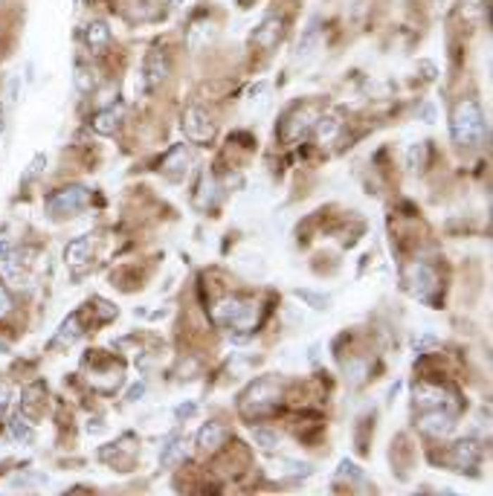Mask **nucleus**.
<instances>
[{
  "label": "nucleus",
  "mask_w": 493,
  "mask_h": 496,
  "mask_svg": "<svg viewBox=\"0 0 493 496\" xmlns=\"http://www.w3.org/2000/svg\"><path fill=\"white\" fill-rule=\"evenodd\" d=\"M487 125H485V113L476 99H461L453 108V120H450V136L456 148H476L482 143Z\"/></svg>",
  "instance_id": "nucleus-1"
},
{
  "label": "nucleus",
  "mask_w": 493,
  "mask_h": 496,
  "mask_svg": "<svg viewBox=\"0 0 493 496\" xmlns=\"http://www.w3.org/2000/svg\"><path fill=\"white\" fill-rule=\"evenodd\" d=\"M212 319H215V325L224 328V331L247 334V331H252L255 322H258V311H255V305L247 302V299L221 296V299L212 305Z\"/></svg>",
  "instance_id": "nucleus-2"
},
{
  "label": "nucleus",
  "mask_w": 493,
  "mask_h": 496,
  "mask_svg": "<svg viewBox=\"0 0 493 496\" xmlns=\"http://www.w3.org/2000/svg\"><path fill=\"white\" fill-rule=\"evenodd\" d=\"M281 400V386L276 381H270V377H262V381H252L241 400H238V409L244 418H262L267 412H273V407Z\"/></svg>",
  "instance_id": "nucleus-3"
},
{
  "label": "nucleus",
  "mask_w": 493,
  "mask_h": 496,
  "mask_svg": "<svg viewBox=\"0 0 493 496\" xmlns=\"http://www.w3.org/2000/svg\"><path fill=\"white\" fill-rule=\"evenodd\" d=\"M87 203H90L87 186L73 183V186H64V189H58V192L50 195V201H46V215L61 221V218H70V215H79V212H84Z\"/></svg>",
  "instance_id": "nucleus-4"
},
{
  "label": "nucleus",
  "mask_w": 493,
  "mask_h": 496,
  "mask_svg": "<svg viewBox=\"0 0 493 496\" xmlns=\"http://www.w3.org/2000/svg\"><path fill=\"white\" fill-rule=\"evenodd\" d=\"M215 120L209 116V110L203 105H189L183 110V134L192 139V143H212L215 139Z\"/></svg>",
  "instance_id": "nucleus-5"
},
{
  "label": "nucleus",
  "mask_w": 493,
  "mask_h": 496,
  "mask_svg": "<svg viewBox=\"0 0 493 496\" xmlns=\"http://www.w3.org/2000/svg\"><path fill=\"white\" fill-rule=\"evenodd\" d=\"M319 116V108L316 105H299L296 110H290L285 116V122H281V139L285 143H296V139H305L311 134L314 122Z\"/></svg>",
  "instance_id": "nucleus-6"
},
{
  "label": "nucleus",
  "mask_w": 493,
  "mask_h": 496,
  "mask_svg": "<svg viewBox=\"0 0 493 496\" xmlns=\"http://www.w3.org/2000/svg\"><path fill=\"white\" fill-rule=\"evenodd\" d=\"M406 285H409V293L421 302H433L435 293H438V276L430 265L424 262H415L406 273Z\"/></svg>",
  "instance_id": "nucleus-7"
},
{
  "label": "nucleus",
  "mask_w": 493,
  "mask_h": 496,
  "mask_svg": "<svg viewBox=\"0 0 493 496\" xmlns=\"http://www.w3.org/2000/svg\"><path fill=\"white\" fill-rule=\"evenodd\" d=\"M412 398H415V409L424 412V409H444V412H453L456 409V398L441 389L435 383H418L412 389Z\"/></svg>",
  "instance_id": "nucleus-8"
},
{
  "label": "nucleus",
  "mask_w": 493,
  "mask_h": 496,
  "mask_svg": "<svg viewBox=\"0 0 493 496\" xmlns=\"http://www.w3.org/2000/svg\"><path fill=\"white\" fill-rule=\"evenodd\" d=\"M479 462H482V444L476 438H461L453 447V467L461 470L467 476L479 473Z\"/></svg>",
  "instance_id": "nucleus-9"
},
{
  "label": "nucleus",
  "mask_w": 493,
  "mask_h": 496,
  "mask_svg": "<svg viewBox=\"0 0 493 496\" xmlns=\"http://www.w3.org/2000/svg\"><path fill=\"white\" fill-rule=\"evenodd\" d=\"M64 262H67L70 273H73L76 279L82 273H87V267L93 262V235H82V239L70 241L67 250H64Z\"/></svg>",
  "instance_id": "nucleus-10"
},
{
  "label": "nucleus",
  "mask_w": 493,
  "mask_h": 496,
  "mask_svg": "<svg viewBox=\"0 0 493 496\" xmlns=\"http://www.w3.org/2000/svg\"><path fill=\"white\" fill-rule=\"evenodd\" d=\"M418 427L427 435H447V433H453V412L424 409V412H418Z\"/></svg>",
  "instance_id": "nucleus-11"
},
{
  "label": "nucleus",
  "mask_w": 493,
  "mask_h": 496,
  "mask_svg": "<svg viewBox=\"0 0 493 496\" xmlns=\"http://www.w3.org/2000/svg\"><path fill=\"white\" fill-rule=\"evenodd\" d=\"M143 73H146L148 87H157V84H162L169 79V53L162 50V46H154V50L146 56Z\"/></svg>",
  "instance_id": "nucleus-12"
},
{
  "label": "nucleus",
  "mask_w": 493,
  "mask_h": 496,
  "mask_svg": "<svg viewBox=\"0 0 493 496\" xmlns=\"http://www.w3.org/2000/svg\"><path fill=\"white\" fill-rule=\"evenodd\" d=\"M281 32H285V20H281L278 15H270V18H264L262 27L255 30L252 41L262 46V50H273V46L281 41Z\"/></svg>",
  "instance_id": "nucleus-13"
},
{
  "label": "nucleus",
  "mask_w": 493,
  "mask_h": 496,
  "mask_svg": "<svg viewBox=\"0 0 493 496\" xmlns=\"http://www.w3.org/2000/svg\"><path fill=\"white\" fill-rule=\"evenodd\" d=\"M224 427L218 421H209V424H203V427L198 430V438H195V450L203 456V453H215L218 447H221V441H224Z\"/></svg>",
  "instance_id": "nucleus-14"
},
{
  "label": "nucleus",
  "mask_w": 493,
  "mask_h": 496,
  "mask_svg": "<svg viewBox=\"0 0 493 496\" xmlns=\"http://www.w3.org/2000/svg\"><path fill=\"white\" fill-rule=\"evenodd\" d=\"M84 44H87V50L90 53H102L105 46L110 44V27L105 20H93L87 23V30H84Z\"/></svg>",
  "instance_id": "nucleus-15"
},
{
  "label": "nucleus",
  "mask_w": 493,
  "mask_h": 496,
  "mask_svg": "<svg viewBox=\"0 0 493 496\" xmlns=\"http://www.w3.org/2000/svg\"><path fill=\"white\" fill-rule=\"evenodd\" d=\"M186 169H189V148H186V146H174L172 154L166 157V163H162V172H166L172 180H180L186 174Z\"/></svg>",
  "instance_id": "nucleus-16"
},
{
  "label": "nucleus",
  "mask_w": 493,
  "mask_h": 496,
  "mask_svg": "<svg viewBox=\"0 0 493 496\" xmlns=\"http://www.w3.org/2000/svg\"><path fill=\"white\" fill-rule=\"evenodd\" d=\"M316 30H319L316 20H311L308 27H305V32H302V38L296 44V61H308L316 53V46H319V32Z\"/></svg>",
  "instance_id": "nucleus-17"
},
{
  "label": "nucleus",
  "mask_w": 493,
  "mask_h": 496,
  "mask_svg": "<svg viewBox=\"0 0 493 496\" xmlns=\"http://www.w3.org/2000/svg\"><path fill=\"white\" fill-rule=\"evenodd\" d=\"M82 337V325H79V314H70L64 322H61V328H58V334L53 337V348H67V345H73L76 340Z\"/></svg>",
  "instance_id": "nucleus-18"
},
{
  "label": "nucleus",
  "mask_w": 493,
  "mask_h": 496,
  "mask_svg": "<svg viewBox=\"0 0 493 496\" xmlns=\"http://www.w3.org/2000/svg\"><path fill=\"white\" fill-rule=\"evenodd\" d=\"M186 450H189V444H186L180 435H172V438L166 441V447L160 450V464H162V467L180 464V462L186 459Z\"/></svg>",
  "instance_id": "nucleus-19"
},
{
  "label": "nucleus",
  "mask_w": 493,
  "mask_h": 496,
  "mask_svg": "<svg viewBox=\"0 0 493 496\" xmlns=\"http://www.w3.org/2000/svg\"><path fill=\"white\" fill-rule=\"evenodd\" d=\"M340 128L342 125H340V120H337L334 113H319L311 131H314V136L319 139V143H331V139L340 134Z\"/></svg>",
  "instance_id": "nucleus-20"
},
{
  "label": "nucleus",
  "mask_w": 493,
  "mask_h": 496,
  "mask_svg": "<svg viewBox=\"0 0 493 496\" xmlns=\"http://www.w3.org/2000/svg\"><path fill=\"white\" fill-rule=\"evenodd\" d=\"M120 120H122V108L120 105L105 108V110H99L96 116H93V131H96V134H113L116 125H120Z\"/></svg>",
  "instance_id": "nucleus-21"
},
{
  "label": "nucleus",
  "mask_w": 493,
  "mask_h": 496,
  "mask_svg": "<svg viewBox=\"0 0 493 496\" xmlns=\"http://www.w3.org/2000/svg\"><path fill=\"white\" fill-rule=\"evenodd\" d=\"M9 438L12 441H18V444H27V441H32V427H30V421L23 418L20 412H15L12 418H9Z\"/></svg>",
  "instance_id": "nucleus-22"
},
{
  "label": "nucleus",
  "mask_w": 493,
  "mask_h": 496,
  "mask_svg": "<svg viewBox=\"0 0 493 496\" xmlns=\"http://www.w3.org/2000/svg\"><path fill=\"white\" fill-rule=\"evenodd\" d=\"M96 70L93 67H84V64H76V90L79 93H90L96 90Z\"/></svg>",
  "instance_id": "nucleus-23"
},
{
  "label": "nucleus",
  "mask_w": 493,
  "mask_h": 496,
  "mask_svg": "<svg viewBox=\"0 0 493 496\" xmlns=\"http://www.w3.org/2000/svg\"><path fill=\"white\" fill-rule=\"evenodd\" d=\"M406 172H421V165H424V146L415 143L406 148Z\"/></svg>",
  "instance_id": "nucleus-24"
},
{
  "label": "nucleus",
  "mask_w": 493,
  "mask_h": 496,
  "mask_svg": "<svg viewBox=\"0 0 493 496\" xmlns=\"http://www.w3.org/2000/svg\"><path fill=\"white\" fill-rule=\"evenodd\" d=\"M337 476L340 479H348V482H357V485H363L366 479H363V473H360V467L354 464V462H340V467H337Z\"/></svg>",
  "instance_id": "nucleus-25"
},
{
  "label": "nucleus",
  "mask_w": 493,
  "mask_h": 496,
  "mask_svg": "<svg viewBox=\"0 0 493 496\" xmlns=\"http://www.w3.org/2000/svg\"><path fill=\"white\" fill-rule=\"evenodd\" d=\"M252 438H255V444L262 447V450H273V447L278 444V433L264 430V427H255V430H252Z\"/></svg>",
  "instance_id": "nucleus-26"
},
{
  "label": "nucleus",
  "mask_w": 493,
  "mask_h": 496,
  "mask_svg": "<svg viewBox=\"0 0 493 496\" xmlns=\"http://www.w3.org/2000/svg\"><path fill=\"white\" fill-rule=\"evenodd\" d=\"M433 348H438V337H435V334H427V331L412 340V351H415V354H424V351H433Z\"/></svg>",
  "instance_id": "nucleus-27"
},
{
  "label": "nucleus",
  "mask_w": 493,
  "mask_h": 496,
  "mask_svg": "<svg viewBox=\"0 0 493 496\" xmlns=\"http://www.w3.org/2000/svg\"><path fill=\"white\" fill-rule=\"evenodd\" d=\"M44 165H46V154H35L32 163H30V169H27V174H23V183H32L44 172Z\"/></svg>",
  "instance_id": "nucleus-28"
},
{
  "label": "nucleus",
  "mask_w": 493,
  "mask_h": 496,
  "mask_svg": "<svg viewBox=\"0 0 493 496\" xmlns=\"http://www.w3.org/2000/svg\"><path fill=\"white\" fill-rule=\"evenodd\" d=\"M487 4L490 0H464V15L467 18H482L487 12Z\"/></svg>",
  "instance_id": "nucleus-29"
},
{
  "label": "nucleus",
  "mask_w": 493,
  "mask_h": 496,
  "mask_svg": "<svg viewBox=\"0 0 493 496\" xmlns=\"http://www.w3.org/2000/svg\"><path fill=\"white\" fill-rule=\"evenodd\" d=\"M9 311H12V296H9V291L4 285H0V319H4Z\"/></svg>",
  "instance_id": "nucleus-30"
},
{
  "label": "nucleus",
  "mask_w": 493,
  "mask_h": 496,
  "mask_svg": "<svg viewBox=\"0 0 493 496\" xmlns=\"http://www.w3.org/2000/svg\"><path fill=\"white\" fill-rule=\"evenodd\" d=\"M12 255V241L6 239V235H0V265H6Z\"/></svg>",
  "instance_id": "nucleus-31"
},
{
  "label": "nucleus",
  "mask_w": 493,
  "mask_h": 496,
  "mask_svg": "<svg viewBox=\"0 0 493 496\" xmlns=\"http://www.w3.org/2000/svg\"><path fill=\"white\" fill-rule=\"evenodd\" d=\"M299 296H302V299H311L314 305H322V308H325L328 302H331V299H328V296H314V293H299Z\"/></svg>",
  "instance_id": "nucleus-32"
},
{
  "label": "nucleus",
  "mask_w": 493,
  "mask_h": 496,
  "mask_svg": "<svg viewBox=\"0 0 493 496\" xmlns=\"http://www.w3.org/2000/svg\"><path fill=\"white\" fill-rule=\"evenodd\" d=\"M6 131V108H4V102H0V134Z\"/></svg>",
  "instance_id": "nucleus-33"
},
{
  "label": "nucleus",
  "mask_w": 493,
  "mask_h": 496,
  "mask_svg": "<svg viewBox=\"0 0 493 496\" xmlns=\"http://www.w3.org/2000/svg\"><path fill=\"white\" fill-rule=\"evenodd\" d=\"M169 4H172V6H183V4H186V0H169Z\"/></svg>",
  "instance_id": "nucleus-34"
},
{
  "label": "nucleus",
  "mask_w": 493,
  "mask_h": 496,
  "mask_svg": "<svg viewBox=\"0 0 493 496\" xmlns=\"http://www.w3.org/2000/svg\"><path fill=\"white\" fill-rule=\"evenodd\" d=\"M73 4H82V0H73Z\"/></svg>",
  "instance_id": "nucleus-35"
}]
</instances>
